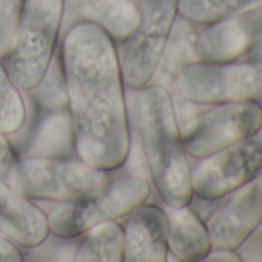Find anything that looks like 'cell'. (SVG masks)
Wrapping results in <instances>:
<instances>
[{
  "mask_svg": "<svg viewBox=\"0 0 262 262\" xmlns=\"http://www.w3.org/2000/svg\"><path fill=\"white\" fill-rule=\"evenodd\" d=\"M204 25L190 22L178 14L168 42L165 45L159 68L155 74L164 86H167L171 93H174V83L179 73L190 63L199 62V56L196 51V39ZM153 79V80H155Z\"/></svg>",
  "mask_w": 262,
  "mask_h": 262,
  "instance_id": "16",
  "label": "cell"
},
{
  "mask_svg": "<svg viewBox=\"0 0 262 262\" xmlns=\"http://www.w3.org/2000/svg\"><path fill=\"white\" fill-rule=\"evenodd\" d=\"M245 60L253 65L257 70H262V33L259 34V37L254 40V43L251 45L250 51L245 56Z\"/></svg>",
  "mask_w": 262,
  "mask_h": 262,
  "instance_id": "27",
  "label": "cell"
},
{
  "mask_svg": "<svg viewBox=\"0 0 262 262\" xmlns=\"http://www.w3.org/2000/svg\"><path fill=\"white\" fill-rule=\"evenodd\" d=\"M176 17L178 0H139L138 24L119 56L126 86L138 91L153 82Z\"/></svg>",
  "mask_w": 262,
  "mask_h": 262,
  "instance_id": "6",
  "label": "cell"
},
{
  "mask_svg": "<svg viewBox=\"0 0 262 262\" xmlns=\"http://www.w3.org/2000/svg\"><path fill=\"white\" fill-rule=\"evenodd\" d=\"M262 33V8L239 13L204 25L196 39V51L204 62H237L247 56Z\"/></svg>",
  "mask_w": 262,
  "mask_h": 262,
  "instance_id": "11",
  "label": "cell"
},
{
  "mask_svg": "<svg viewBox=\"0 0 262 262\" xmlns=\"http://www.w3.org/2000/svg\"><path fill=\"white\" fill-rule=\"evenodd\" d=\"M0 234L27 248L42 245L50 236L48 214L4 181H0Z\"/></svg>",
  "mask_w": 262,
  "mask_h": 262,
  "instance_id": "13",
  "label": "cell"
},
{
  "mask_svg": "<svg viewBox=\"0 0 262 262\" xmlns=\"http://www.w3.org/2000/svg\"><path fill=\"white\" fill-rule=\"evenodd\" d=\"M37 106L47 111H56L68 108L67 82L60 54H54L51 65L43 74L39 85L31 91Z\"/></svg>",
  "mask_w": 262,
  "mask_h": 262,
  "instance_id": "21",
  "label": "cell"
},
{
  "mask_svg": "<svg viewBox=\"0 0 262 262\" xmlns=\"http://www.w3.org/2000/svg\"><path fill=\"white\" fill-rule=\"evenodd\" d=\"M83 239L74 253L77 262H123L125 236L117 221L99 224L82 234Z\"/></svg>",
  "mask_w": 262,
  "mask_h": 262,
  "instance_id": "18",
  "label": "cell"
},
{
  "mask_svg": "<svg viewBox=\"0 0 262 262\" xmlns=\"http://www.w3.org/2000/svg\"><path fill=\"white\" fill-rule=\"evenodd\" d=\"M262 174V129L191 168L193 193L204 199H221Z\"/></svg>",
  "mask_w": 262,
  "mask_h": 262,
  "instance_id": "9",
  "label": "cell"
},
{
  "mask_svg": "<svg viewBox=\"0 0 262 262\" xmlns=\"http://www.w3.org/2000/svg\"><path fill=\"white\" fill-rule=\"evenodd\" d=\"M199 105L262 100V70L245 62H194L178 76L174 93Z\"/></svg>",
  "mask_w": 262,
  "mask_h": 262,
  "instance_id": "8",
  "label": "cell"
},
{
  "mask_svg": "<svg viewBox=\"0 0 262 262\" xmlns=\"http://www.w3.org/2000/svg\"><path fill=\"white\" fill-rule=\"evenodd\" d=\"M65 14V0H24L14 48L7 57V70L14 83L31 93L47 73Z\"/></svg>",
  "mask_w": 262,
  "mask_h": 262,
  "instance_id": "4",
  "label": "cell"
},
{
  "mask_svg": "<svg viewBox=\"0 0 262 262\" xmlns=\"http://www.w3.org/2000/svg\"><path fill=\"white\" fill-rule=\"evenodd\" d=\"M17 155L5 133L0 131V181L8 182L11 168L17 162Z\"/></svg>",
  "mask_w": 262,
  "mask_h": 262,
  "instance_id": "23",
  "label": "cell"
},
{
  "mask_svg": "<svg viewBox=\"0 0 262 262\" xmlns=\"http://www.w3.org/2000/svg\"><path fill=\"white\" fill-rule=\"evenodd\" d=\"M24 254L17 244L0 234V262H22Z\"/></svg>",
  "mask_w": 262,
  "mask_h": 262,
  "instance_id": "25",
  "label": "cell"
},
{
  "mask_svg": "<svg viewBox=\"0 0 262 262\" xmlns=\"http://www.w3.org/2000/svg\"><path fill=\"white\" fill-rule=\"evenodd\" d=\"M207 262H242L237 250H230V248H216L213 247L211 251L205 256Z\"/></svg>",
  "mask_w": 262,
  "mask_h": 262,
  "instance_id": "26",
  "label": "cell"
},
{
  "mask_svg": "<svg viewBox=\"0 0 262 262\" xmlns=\"http://www.w3.org/2000/svg\"><path fill=\"white\" fill-rule=\"evenodd\" d=\"M135 113L147 170L159 198L170 207L190 205L194 194L191 167L173 93L156 82L142 86L136 93Z\"/></svg>",
  "mask_w": 262,
  "mask_h": 262,
  "instance_id": "2",
  "label": "cell"
},
{
  "mask_svg": "<svg viewBox=\"0 0 262 262\" xmlns=\"http://www.w3.org/2000/svg\"><path fill=\"white\" fill-rule=\"evenodd\" d=\"M125 262H165L168 259L167 221L162 207L141 204L126 216L123 227Z\"/></svg>",
  "mask_w": 262,
  "mask_h": 262,
  "instance_id": "12",
  "label": "cell"
},
{
  "mask_svg": "<svg viewBox=\"0 0 262 262\" xmlns=\"http://www.w3.org/2000/svg\"><path fill=\"white\" fill-rule=\"evenodd\" d=\"M262 224V174L233 191L207 222L216 248L237 250Z\"/></svg>",
  "mask_w": 262,
  "mask_h": 262,
  "instance_id": "10",
  "label": "cell"
},
{
  "mask_svg": "<svg viewBox=\"0 0 262 262\" xmlns=\"http://www.w3.org/2000/svg\"><path fill=\"white\" fill-rule=\"evenodd\" d=\"M262 129L257 100L211 105L181 126L188 158L201 161L242 142Z\"/></svg>",
  "mask_w": 262,
  "mask_h": 262,
  "instance_id": "7",
  "label": "cell"
},
{
  "mask_svg": "<svg viewBox=\"0 0 262 262\" xmlns=\"http://www.w3.org/2000/svg\"><path fill=\"white\" fill-rule=\"evenodd\" d=\"M24 0H0V59H7L16 43Z\"/></svg>",
  "mask_w": 262,
  "mask_h": 262,
  "instance_id": "22",
  "label": "cell"
},
{
  "mask_svg": "<svg viewBox=\"0 0 262 262\" xmlns=\"http://www.w3.org/2000/svg\"><path fill=\"white\" fill-rule=\"evenodd\" d=\"M60 59L77 156L108 173L120 168L129 156L131 133L114 39L91 22H76L65 34Z\"/></svg>",
  "mask_w": 262,
  "mask_h": 262,
  "instance_id": "1",
  "label": "cell"
},
{
  "mask_svg": "<svg viewBox=\"0 0 262 262\" xmlns=\"http://www.w3.org/2000/svg\"><path fill=\"white\" fill-rule=\"evenodd\" d=\"M237 253L242 260H262V224L257 230L237 248Z\"/></svg>",
  "mask_w": 262,
  "mask_h": 262,
  "instance_id": "24",
  "label": "cell"
},
{
  "mask_svg": "<svg viewBox=\"0 0 262 262\" xmlns=\"http://www.w3.org/2000/svg\"><path fill=\"white\" fill-rule=\"evenodd\" d=\"M65 7L117 40L133 33L139 16V0H65Z\"/></svg>",
  "mask_w": 262,
  "mask_h": 262,
  "instance_id": "15",
  "label": "cell"
},
{
  "mask_svg": "<svg viewBox=\"0 0 262 262\" xmlns=\"http://www.w3.org/2000/svg\"><path fill=\"white\" fill-rule=\"evenodd\" d=\"M150 198V184L139 176H120L90 188L77 198L59 202L48 213L50 233L74 239L93 227L126 217Z\"/></svg>",
  "mask_w": 262,
  "mask_h": 262,
  "instance_id": "3",
  "label": "cell"
},
{
  "mask_svg": "<svg viewBox=\"0 0 262 262\" xmlns=\"http://www.w3.org/2000/svg\"><path fill=\"white\" fill-rule=\"evenodd\" d=\"M167 221L168 251L182 262H199L211 251L213 244L207 224L190 207L162 205Z\"/></svg>",
  "mask_w": 262,
  "mask_h": 262,
  "instance_id": "14",
  "label": "cell"
},
{
  "mask_svg": "<svg viewBox=\"0 0 262 262\" xmlns=\"http://www.w3.org/2000/svg\"><path fill=\"white\" fill-rule=\"evenodd\" d=\"M110 179L108 171L91 167L79 156L19 158L8 184L31 201H68Z\"/></svg>",
  "mask_w": 262,
  "mask_h": 262,
  "instance_id": "5",
  "label": "cell"
},
{
  "mask_svg": "<svg viewBox=\"0 0 262 262\" xmlns=\"http://www.w3.org/2000/svg\"><path fill=\"white\" fill-rule=\"evenodd\" d=\"M25 119L27 106L22 90L14 83L0 59V131L7 136L14 135L24 126Z\"/></svg>",
  "mask_w": 262,
  "mask_h": 262,
  "instance_id": "20",
  "label": "cell"
},
{
  "mask_svg": "<svg viewBox=\"0 0 262 262\" xmlns=\"http://www.w3.org/2000/svg\"><path fill=\"white\" fill-rule=\"evenodd\" d=\"M31 156H77L74 126L68 108L48 111L25 151Z\"/></svg>",
  "mask_w": 262,
  "mask_h": 262,
  "instance_id": "17",
  "label": "cell"
},
{
  "mask_svg": "<svg viewBox=\"0 0 262 262\" xmlns=\"http://www.w3.org/2000/svg\"><path fill=\"white\" fill-rule=\"evenodd\" d=\"M257 8H262V0H178V14L199 25Z\"/></svg>",
  "mask_w": 262,
  "mask_h": 262,
  "instance_id": "19",
  "label": "cell"
}]
</instances>
